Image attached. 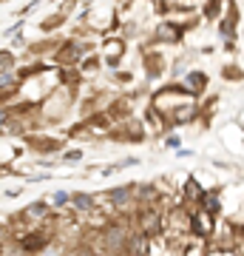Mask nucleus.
<instances>
[{"mask_svg": "<svg viewBox=\"0 0 244 256\" xmlns=\"http://www.w3.org/2000/svg\"><path fill=\"white\" fill-rule=\"evenodd\" d=\"M11 68V54L9 52H0V72H9Z\"/></svg>", "mask_w": 244, "mask_h": 256, "instance_id": "obj_3", "label": "nucleus"}, {"mask_svg": "<svg viewBox=\"0 0 244 256\" xmlns=\"http://www.w3.org/2000/svg\"><path fill=\"white\" fill-rule=\"evenodd\" d=\"M119 245H122V236H119L117 230H111L108 239H105V250H117Z\"/></svg>", "mask_w": 244, "mask_h": 256, "instance_id": "obj_1", "label": "nucleus"}, {"mask_svg": "<svg viewBox=\"0 0 244 256\" xmlns=\"http://www.w3.org/2000/svg\"><path fill=\"white\" fill-rule=\"evenodd\" d=\"M43 245H45V239H40V236L26 239V242H23V248H26V250H37V248H43Z\"/></svg>", "mask_w": 244, "mask_h": 256, "instance_id": "obj_2", "label": "nucleus"}, {"mask_svg": "<svg viewBox=\"0 0 244 256\" xmlns=\"http://www.w3.org/2000/svg\"><path fill=\"white\" fill-rule=\"evenodd\" d=\"M74 202H77L80 208H88V205H91V200H88V196H74Z\"/></svg>", "mask_w": 244, "mask_h": 256, "instance_id": "obj_4", "label": "nucleus"}, {"mask_svg": "<svg viewBox=\"0 0 244 256\" xmlns=\"http://www.w3.org/2000/svg\"><path fill=\"white\" fill-rule=\"evenodd\" d=\"M43 210H45L43 205H31V214H34V216H40V214H43Z\"/></svg>", "mask_w": 244, "mask_h": 256, "instance_id": "obj_5", "label": "nucleus"}, {"mask_svg": "<svg viewBox=\"0 0 244 256\" xmlns=\"http://www.w3.org/2000/svg\"><path fill=\"white\" fill-rule=\"evenodd\" d=\"M0 239H3V230H0Z\"/></svg>", "mask_w": 244, "mask_h": 256, "instance_id": "obj_6", "label": "nucleus"}]
</instances>
